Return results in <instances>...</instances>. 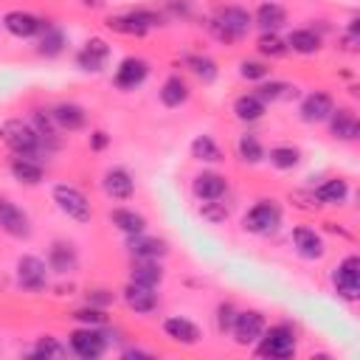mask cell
<instances>
[{
	"mask_svg": "<svg viewBox=\"0 0 360 360\" xmlns=\"http://www.w3.org/2000/svg\"><path fill=\"white\" fill-rule=\"evenodd\" d=\"M186 65H188L191 73H194L197 79H202L205 84L217 79V62L208 59V56H186Z\"/></svg>",
	"mask_w": 360,
	"mask_h": 360,
	"instance_id": "obj_39",
	"label": "cell"
},
{
	"mask_svg": "<svg viewBox=\"0 0 360 360\" xmlns=\"http://www.w3.org/2000/svg\"><path fill=\"white\" fill-rule=\"evenodd\" d=\"M112 301H115V295H112L110 290H90V292H87V304H93V307H101V309H104V307H110Z\"/></svg>",
	"mask_w": 360,
	"mask_h": 360,
	"instance_id": "obj_47",
	"label": "cell"
},
{
	"mask_svg": "<svg viewBox=\"0 0 360 360\" xmlns=\"http://www.w3.org/2000/svg\"><path fill=\"white\" fill-rule=\"evenodd\" d=\"M53 202L59 205V211L62 214H68L70 219H76V222H90V217H93V211H90V202H87V197L76 188V186H68V183H59V186H53Z\"/></svg>",
	"mask_w": 360,
	"mask_h": 360,
	"instance_id": "obj_5",
	"label": "cell"
},
{
	"mask_svg": "<svg viewBox=\"0 0 360 360\" xmlns=\"http://www.w3.org/2000/svg\"><path fill=\"white\" fill-rule=\"evenodd\" d=\"M127 248L132 253V259H163L169 253V242L160 236H143V233H132L127 239Z\"/></svg>",
	"mask_w": 360,
	"mask_h": 360,
	"instance_id": "obj_15",
	"label": "cell"
},
{
	"mask_svg": "<svg viewBox=\"0 0 360 360\" xmlns=\"http://www.w3.org/2000/svg\"><path fill=\"white\" fill-rule=\"evenodd\" d=\"M312 197H315L318 202H323V205H340V202H346V197H349V183H346L343 177H332V180L321 183V186L312 191Z\"/></svg>",
	"mask_w": 360,
	"mask_h": 360,
	"instance_id": "obj_27",
	"label": "cell"
},
{
	"mask_svg": "<svg viewBox=\"0 0 360 360\" xmlns=\"http://www.w3.org/2000/svg\"><path fill=\"white\" fill-rule=\"evenodd\" d=\"M236 152H239V158H242L245 163H259V160H264V149H262L259 138L250 135V132L236 141Z\"/></svg>",
	"mask_w": 360,
	"mask_h": 360,
	"instance_id": "obj_38",
	"label": "cell"
},
{
	"mask_svg": "<svg viewBox=\"0 0 360 360\" xmlns=\"http://www.w3.org/2000/svg\"><path fill=\"white\" fill-rule=\"evenodd\" d=\"M3 28L20 39H28V37H37L45 22L39 17H34L31 11H22V8H14V11H6L3 14Z\"/></svg>",
	"mask_w": 360,
	"mask_h": 360,
	"instance_id": "obj_12",
	"label": "cell"
},
{
	"mask_svg": "<svg viewBox=\"0 0 360 360\" xmlns=\"http://www.w3.org/2000/svg\"><path fill=\"white\" fill-rule=\"evenodd\" d=\"M110 143V135L104 132V129H96L93 135H90V149H96V152H101L104 146Z\"/></svg>",
	"mask_w": 360,
	"mask_h": 360,
	"instance_id": "obj_48",
	"label": "cell"
},
{
	"mask_svg": "<svg viewBox=\"0 0 360 360\" xmlns=\"http://www.w3.org/2000/svg\"><path fill=\"white\" fill-rule=\"evenodd\" d=\"M146 76H149V62L141 59V56H127L115 68V87L135 90V87H141L146 82Z\"/></svg>",
	"mask_w": 360,
	"mask_h": 360,
	"instance_id": "obj_11",
	"label": "cell"
},
{
	"mask_svg": "<svg viewBox=\"0 0 360 360\" xmlns=\"http://www.w3.org/2000/svg\"><path fill=\"white\" fill-rule=\"evenodd\" d=\"M124 357H152V352H143V349H127Z\"/></svg>",
	"mask_w": 360,
	"mask_h": 360,
	"instance_id": "obj_50",
	"label": "cell"
},
{
	"mask_svg": "<svg viewBox=\"0 0 360 360\" xmlns=\"http://www.w3.org/2000/svg\"><path fill=\"white\" fill-rule=\"evenodd\" d=\"M160 101L166 104V107H180V104H186L188 101V84H186V79H180V76H169L166 82H163V87H160Z\"/></svg>",
	"mask_w": 360,
	"mask_h": 360,
	"instance_id": "obj_31",
	"label": "cell"
},
{
	"mask_svg": "<svg viewBox=\"0 0 360 360\" xmlns=\"http://www.w3.org/2000/svg\"><path fill=\"white\" fill-rule=\"evenodd\" d=\"M34 354H37V357H62V354H65V346H62L56 338L45 335V338H39V340H37Z\"/></svg>",
	"mask_w": 360,
	"mask_h": 360,
	"instance_id": "obj_43",
	"label": "cell"
},
{
	"mask_svg": "<svg viewBox=\"0 0 360 360\" xmlns=\"http://www.w3.org/2000/svg\"><path fill=\"white\" fill-rule=\"evenodd\" d=\"M129 281L146 284V287H158L163 281V267L158 259H135L132 270H129Z\"/></svg>",
	"mask_w": 360,
	"mask_h": 360,
	"instance_id": "obj_25",
	"label": "cell"
},
{
	"mask_svg": "<svg viewBox=\"0 0 360 360\" xmlns=\"http://www.w3.org/2000/svg\"><path fill=\"white\" fill-rule=\"evenodd\" d=\"M14 180L25 183V186H39L42 183V166L34 160V158H25V155H14L11 163H8Z\"/></svg>",
	"mask_w": 360,
	"mask_h": 360,
	"instance_id": "obj_24",
	"label": "cell"
},
{
	"mask_svg": "<svg viewBox=\"0 0 360 360\" xmlns=\"http://www.w3.org/2000/svg\"><path fill=\"white\" fill-rule=\"evenodd\" d=\"M292 245H295V250H298L304 259H321L323 250H326L323 236H321L315 228H304V225L292 231Z\"/></svg>",
	"mask_w": 360,
	"mask_h": 360,
	"instance_id": "obj_22",
	"label": "cell"
},
{
	"mask_svg": "<svg viewBox=\"0 0 360 360\" xmlns=\"http://www.w3.org/2000/svg\"><path fill=\"white\" fill-rule=\"evenodd\" d=\"M326 121H329V129H332V135H335L338 141H357V135H360V121H357V115H354L349 107L332 110V115H329Z\"/></svg>",
	"mask_w": 360,
	"mask_h": 360,
	"instance_id": "obj_19",
	"label": "cell"
},
{
	"mask_svg": "<svg viewBox=\"0 0 360 360\" xmlns=\"http://www.w3.org/2000/svg\"><path fill=\"white\" fill-rule=\"evenodd\" d=\"M65 31L62 28H56V25H48L45 22V28L39 31V53L42 56H59L62 51H65Z\"/></svg>",
	"mask_w": 360,
	"mask_h": 360,
	"instance_id": "obj_32",
	"label": "cell"
},
{
	"mask_svg": "<svg viewBox=\"0 0 360 360\" xmlns=\"http://www.w3.org/2000/svg\"><path fill=\"white\" fill-rule=\"evenodd\" d=\"M129 14H132V17H135V20H138V22L143 25V28H152V25H163V17H160L158 11H146V8H132Z\"/></svg>",
	"mask_w": 360,
	"mask_h": 360,
	"instance_id": "obj_45",
	"label": "cell"
},
{
	"mask_svg": "<svg viewBox=\"0 0 360 360\" xmlns=\"http://www.w3.org/2000/svg\"><path fill=\"white\" fill-rule=\"evenodd\" d=\"M17 284L28 292H39L48 284V262L39 256H20L17 259Z\"/></svg>",
	"mask_w": 360,
	"mask_h": 360,
	"instance_id": "obj_8",
	"label": "cell"
},
{
	"mask_svg": "<svg viewBox=\"0 0 360 360\" xmlns=\"http://www.w3.org/2000/svg\"><path fill=\"white\" fill-rule=\"evenodd\" d=\"M332 110H335V101H332V96L323 93V90H315V93H309V96L301 101V118H304L307 124H321V121H326V118L332 115Z\"/></svg>",
	"mask_w": 360,
	"mask_h": 360,
	"instance_id": "obj_16",
	"label": "cell"
},
{
	"mask_svg": "<svg viewBox=\"0 0 360 360\" xmlns=\"http://www.w3.org/2000/svg\"><path fill=\"white\" fill-rule=\"evenodd\" d=\"M191 191L197 200H219L225 191H228V180L219 174V172H200L191 183Z\"/></svg>",
	"mask_w": 360,
	"mask_h": 360,
	"instance_id": "obj_20",
	"label": "cell"
},
{
	"mask_svg": "<svg viewBox=\"0 0 360 360\" xmlns=\"http://www.w3.org/2000/svg\"><path fill=\"white\" fill-rule=\"evenodd\" d=\"M332 284H335V292L346 301H354L360 295V259L357 256H346L335 273H332Z\"/></svg>",
	"mask_w": 360,
	"mask_h": 360,
	"instance_id": "obj_6",
	"label": "cell"
},
{
	"mask_svg": "<svg viewBox=\"0 0 360 360\" xmlns=\"http://www.w3.org/2000/svg\"><path fill=\"white\" fill-rule=\"evenodd\" d=\"M287 48H292L295 53H304V56L318 53V48H321V34H315L312 28H295V31L287 37Z\"/></svg>",
	"mask_w": 360,
	"mask_h": 360,
	"instance_id": "obj_30",
	"label": "cell"
},
{
	"mask_svg": "<svg viewBox=\"0 0 360 360\" xmlns=\"http://www.w3.org/2000/svg\"><path fill=\"white\" fill-rule=\"evenodd\" d=\"M124 304H127L135 315H149V312H155V307H158V292H155V287L129 281V284L124 287Z\"/></svg>",
	"mask_w": 360,
	"mask_h": 360,
	"instance_id": "obj_13",
	"label": "cell"
},
{
	"mask_svg": "<svg viewBox=\"0 0 360 360\" xmlns=\"http://www.w3.org/2000/svg\"><path fill=\"white\" fill-rule=\"evenodd\" d=\"M259 354L262 357H276V360H287L295 354V332L287 323H276L270 329L262 332L259 338Z\"/></svg>",
	"mask_w": 360,
	"mask_h": 360,
	"instance_id": "obj_3",
	"label": "cell"
},
{
	"mask_svg": "<svg viewBox=\"0 0 360 360\" xmlns=\"http://www.w3.org/2000/svg\"><path fill=\"white\" fill-rule=\"evenodd\" d=\"M107 56H110V45H107L101 37H93V39H87L84 48L76 53V65H79L82 70H87V73H98V70L104 68Z\"/></svg>",
	"mask_w": 360,
	"mask_h": 360,
	"instance_id": "obj_14",
	"label": "cell"
},
{
	"mask_svg": "<svg viewBox=\"0 0 360 360\" xmlns=\"http://www.w3.org/2000/svg\"><path fill=\"white\" fill-rule=\"evenodd\" d=\"M70 349L82 360H96L107 349V335L98 326H82V329L70 332Z\"/></svg>",
	"mask_w": 360,
	"mask_h": 360,
	"instance_id": "obj_7",
	"label": "cell"
},
{
	"mask_svg": "<svg viewBox=\"0 0 360 360\" xmlns=\"http://www.w3.org/2000/svg\"><path fill=\"white\" fill-rule=\"evenodd\" d=\"M250 25H253V17H250L248 8H242V6H222V8L214 14V20L208 22L211 34H214L219 42H225V45L242 39V37L250 31Z\"/></svg>",
	"mask_w": 360,
	"mask_h": 360,
	"instance_id": "obj_1",
	"label": "cell"
},
{
	"mask_svg": "<svg viewBox=\"0 0 360 360\" xmlns=\"http://www.w3.org/2000/svg\"><path fill=\"white\" fill-rule=\"evenodd\" d=\"M233 315H236V309H233L231 304H219V307H217V326H219V332H228V329H231Z\"/></svg>",
	"mask_w": 360,
	"mask_h": 360,
	"instance_id": "obj_46",
	"label": "cell"
},
{
	"mask_svg": "<svg viewBox=\"0 0 360 360\" xmlns=\"http://www.w3.org/2000/svg\"><path fill=\"white\" fill-rule=\"evenodd\" d=\"M298 160H301V152L295 146H273L270 149V163L276 169H292V166H298Z\"/></svg>",
	"mask_w": 360,
	"mask_h": 360,
	"instance_id": "obj_40",
	"label": "cell"
},
{
	"mask_svg": "<svg viewBox=\"0 0 360 360\" xmlns=\"http://www.w3.org/2000/svg\"><path fill=\"white\" fill-rule=\"evenodd\" d=\"M101 186H104L107 197H112V200H129L132 191H135V180H132V174H129L124 166H112V169H107Z\"/></svg>",
	"mask_w": 360,
	"mask_h": 360,
	"instance_id": "obj_17",
	"label": "cell"
},
{
	"mask_svg": "<svg viewBox=\"0 0 360 360\" xmlns=\"http://www.w3.org/2000/svg\"><path fill=\"white\" fill-rule=\"evenodd\" d=\"M256 48H259V53H262V56H270V59H278V56H284V53L290 51V48H287V42H284L276 31H264V34L259 37Z\"/></svg>",
	"mask_w": 360,
	"mask_h": 360,
	"instance_id": "obj_37",
	"label": "cell"
},
{
	"mask_svg": "<svg viewBox=\"0 0 360 360\" xmlns=\"http://www.w3.org/2000/svg\"><path fill=\"white\" fill-rule=\"evenodd\" d=\"M107 0H82V6H87V8H101Z\"/></svg>",
	"mask_w": 360,
	"mask_h": 360,
	"instance_id": "obj_51",
	"label": "cell"
},
{
	"mask_svg": "<svg viewBox=\"0 0 360 360\" xmlns=\"http://www.w3.org/2000/svg\"><path fill=\"white\" fill-rule=\"evenodd\" d=\"M51 115H53L56 127L65 129V132H79V129L87 124V112H84L79 104H73V101H62V104H56V107L51 110Z\"/></svg>",
	"mask_w": 360,
	"mask_h": 360,
	"instance_id": "obj_21",
	"label": "cell"
},
{
	"mask_svg": "<svg viewBox=\"0 0 360 360\" xmlns=\"http://www.w3.org/2000/svg\"><path fill=\"white\" fill-rule=\"evenodd\" d=\"M256 96L267 104V101H281V98H290V96H295V87H290L287 82H262L259 87H256Z\"/></svg>",
	"mask_w": 360,
	"mask_h": 360,
	"instance_id": "obj_36",
	"label": "cell"
},
{
	"mask_svg": "<svg viewBox=\"0 0 360 360\" xmlns=\"http://www.w3.org/2000/svg\"><path fill=\"white\" fill-rule=\"evenodd\" d=\"M200 217L208 219L211 225H219V222L228 219V208H225L222 202H217V200H205V202L200 205Z\"/></svg>",
	"mask_w": 360,
	"mask_h": 360,
	"instance_id": "obj_42",
	"label": "cell"
},
{
	"mask_svg": "<svg viewBox=\"0 0 360 360\" xmlns=\"http://www.w3.org/2000/svg\"><path fill=\"white\" fill-rule=\"evenodd\" d=\"M107 28H112L115 34H127V37H143L149 28H143L129 11L127 14H115V17H107Z\"/></svg>",
	"mask_w": 360,
	"mask_h": 360,
	"instance_id": "obj_35",
	"label": "cell"
},
{
	"mask_svg": "<svg viewBox=\"0 0 360 360\" xmlns=\"http://www.w3.org/2000/svg\"><path fill=\"white\" fill-rule=\"evenodd\" d=\"M281 225V208L273 202V200H259L242 219V228L250 231V233H259V236H267L273 233L276 228Z\"/></svg>",
	"mask_w": 360,
	"mask_h": 360,
	"instance_id": "obj_4",
	"label": "cell"
},
{
	"mask_svg": "<svg viewBox=\"0 0 360 360\" xmlns=\"http://www.w3.org/2000/svg\"><path fill=\"white\" fill-rule=\"evenodd\" d=\"M0 228L14 239H28L31 236L28 214L20 205H14L11 200H6V197H0Z\"/></svg>",
	"mask_w": 360,
	"mask_h": 360,
	"instance_id": "obj_10",
	"label": "cell"
},
{
	"mask_svg": "<svg viewBox=\"0 0 360 360\" xmlns=\"http://www.w3.org/2000/svg\"><path fill=\"white\" fill-rule=\"evenodd\" d=\"M76 264H79V253H76V248H73L70 242L56 239V242L48 248V270L68 276V273L76 270Z\"/></svg>",
	"mask_w": 360,
	"mask_h": 360,
	"instance_id": "obj_18",
	"label": "cell"
},
{
	"mask_svg": "<svg viewBox=\"0 0 360 360\" xmlns=\"http://www.w3.org/2000/svg\"><path fill=\"white\" fill-rule=\"evenodd\" d=\"M163 332H166V338L183 343V346L200 343V329H197V323H191L188 318H180V315L166 318V321H163Z\"/></svg>",
	"mask_w": 360,
	"mask_h": 360,
	"instance_id": "obj_23",
	"label": "cell"
},
{
	"mask_svg": "<svg viewBox=\"0 0 360 360\" xmlns=\"http://www.w3.org/2000/svg\"><path fill=\"white\" fill-rule=\"evenodd\" d=\"M267 73H270V68H267L264 62L245 59V62L239 65V76H242V79H250V82H262V79H267Z\"/></svg>",
	"mask_w": 360,
	"mask_h": 360,
	"instance_id": "obj_44",
	"label": "cell"
},
{
	"mask_svg": "<svg viewBox=\"0 0 360 360\" xmlns=\"http://www.w3.org/2000/svg\"><path fill=\"white\" fill-rule=\"evenodd\" d=\"M70 318H73V321H79V323H84V326H104V323H107L104 309H101V307H93V304H87V307L76 309Z\"/></svg>",
	"mask_w": 360,
	"mask_h": 360,
	"instance_id": "obj_41",
	"label": "cell"
},
{
	"mask_svg": "<svg viewBox=\"0 0 360 360\" xmlns=\"http://www.w3.org/2000/svg\"><path fill=\"white\" fill-rule=\"evenodd\" d=\"M0 141L14 152V155H25V158H37L42 152L39 135L37 129L22 121V118H8L0 124Z\"/></svg>",
	"mask_w": 360,
	"mask_h": 360,
	"instance_id": "obj_2",
	"label": "cell"
},
{
	"mask_svg": "<svg viewBox=\"0 0 360 360\" xmlns=\"http://www.w3.org/2000/svg\"><path fill=\"white\" fill-rule=\"evenodd\" d=\"M256 25L262 28V31H276V28H281L284 22H287V11H284V6L281 3H273V0H267V3H262L259 8H256Z\"/></svg>",
	"mask_w": 360,
	"mask_h": 360,
	"instance_id": "obj_28",
	"label": "cell"
},
{
	"mask_svg": "<svg viewBox=\"0 0 360 360\" xmlns=\"http://www.w3.org/2000/svg\"><path fill=\"white\" fill-rule=\"evenodd\" d=\"M357 39H360V34H354V31H349V34H343V48L346 51H357Z\"/></svg>",
	"mask_w": 360,
	"mask_h": 360,
	"instance_id": "obj_49",
	"label": "cell"
},
{
	"mask_svg": "<svg viewBox=\"0 0 360 360\" xmlns=\"http://www.w3.org/2000/svg\"><path fill=\"white\" fill-rule=\"evenodd\" d=\"M233 112H236L239 121H248V124L250 121H259L264 115V101L256 93H245V96H239L233 101Z\"/></svg>",
	"mask_w": 360,
	"mask_h": 360,
	"instance_id": "obj_33",
	"label": "cell"
},
{
	"mask_svg": "<svg viewBox=\"0 0 360 360\" xmlns=\"http://www.w3.org/2000/svg\"><path fill=\"white\" fill-rule=\"evenodd\" d=\"M231 332H233V340L239 346H250L262 338L264 332V315L256 312V309H245V312H236L233 315V323H231Z\"/></svg>",
	"mask_w": 360,
	"mask_h": 360,
	"instance_id": "obj_9",
	"label": "cell"
},
{
	"mask_svg": "<svg viewBox=\"0 0 360 360\" xmlns=\"http://www.w3.org/2000/svg\"><path fill=\"white\" fill-rule=\"evenodd\" d=\"M110 222H112L118 231H124L127 236L143 233V228H146V219H143L138 211H132V208H112V211H110Z\"/></svg>",
	"mask_w": 360,
	"mask_h": 360,
	"instance_id": "obj_29",
	"label": "cell"
},
{
	"mask_svg": "<svg viewBox=\"0 0 360 360\" xmlns=\"http://www.w3.org/2000/svg\"><path fill=\"white\" fill-rule=\"evenodd\" d=\"M31 127L37 129L42 149H45V146H48V149H56V146H59V141H56V129H59V127H56V121H53L51 112L34 110V112H31Z\"/></svg>",
	"mask_w": 360,
	"mask_h": 360,
	"instance_id": "obj_26",
	"label": "cell"
},
{
	"mask_svg": "<svg viewBox=\"0 0 360 360\" xmlns=\"http://www.w3.org/2000/svg\"><path fill=\"white\" fill-rule=\"evenodd\" d=\"M191 158L194 160H205V163H219L222 160V149L214 143L211 135H197L191 141Z\"/></svg>",
	"mask_w": 360,
	"mask_h": 360,
	"instance_id": "obj_34",
	"label": "cell"
}]
</instances>
